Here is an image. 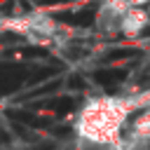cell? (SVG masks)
<instances>
[{
    "instance_id": "2",
    "label": "cell",
    "mask_w": 150,
    "mask_h": 150,
    "mask_svg": "<svg viewBox=\"0 0 150 150\" xmlns=\"http://www.w3.org/2000/svg\"><path fill=\"white\" fill-rule=\"evenodd\" d=\"M145 26H148V12L141 7H129V12L122 16V23H120L124 35H138Z\"/></svg>"
},
{
    "instance_id": "1",
    "label": "cell",
    "mask_w": 150,
    "mask_h": 150,
    "mask_svg": "<svg viewBox=\"0 0 150 150\" xmlns=\"http://www.w3.org/2000/svg\"><path fill=\"white\" fill-rule=\"evenodd\" d=\"M124 120H127V103L117 98H96L80 112L77 134L91 143L108 145L117 141Z\"/></svg>"
},
{
    "instance_id": "3",
    "label": "cell",
    "mask_w": 150,
    "mask_h": 150,
    "mask_svg": "<svg viewBox=\"0 0 150 150\" xmlns=\"http://www.w3.org/2000/svg\"><path fill=\"white\" fill-rule=\"evenodd\" d=\"M148 2H150V0H127L129 7H141V9H143V5H148Z\"/></svg>"
}]
</instances>
